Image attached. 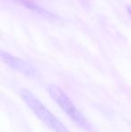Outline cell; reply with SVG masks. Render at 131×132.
Wrapping results in <instances>:
<instances>
[{"label":"cell","instance_id":"6da1fadb","mask_svg":"<svg viewBox=\"0 0 131 132\" xmlns=\"http://www.w3.org/2000/svg\"><path fill=\"white\" fill-rule=\"evenodd\" d=\"M21 96L32 112L50 129L54 132H69L67 128L54 114H52L31 91L28 89H23L21 91Z\"/></svg>","mask_w":131,"mask_h":132},{"label":"cell","instance_id":"277c9868","mask_svg":"<svg viewBox=\"0 0 131 132\" xmlns=\"http://www.w3.org/2000/svg\"><path fill=\"white\" fill-rule=\"evenodd\" d=\"M14 2H15L16 4H19V5H22L23 6H25L26 8L30 9L32 11H34L37 14H40L43 16H49V17H52V14L49 12L46 11L44 8H41L40 5H38L37 4L33 3V2L30 1V0H13Z\"/></svg>","mask_w":131,"mask_h":132},{"label":"cell","instance_id":"3957f363","mask_svg":"<svg viewBox=\"0 0 131 132\" xmlns=\"http://www.w3.org/2000/svg\"><path fill=\"white\" fill-rule=\"evenodd\" d=\"M1 57L4 62L6 63L13 69L17 70L20 73L23 74L27 77H35L38 75L36 68H34L32 65L27 63L26 61L15 57V56H13L11 54L5 52V51H1Z\"/></svg>","mask_w":131,"mask_h":132},{"label":"cell","instance_id":"7a4b0ae2","mask_svg":"<svg viewBox=\"0 0 131 132\" xmlns=\"http://www.w3.org/2000/svg\"><path fill=\"white\" fill-rule=\"evenodd\" d=\"M50 97L56 102L57 104L68 115L70 119L82 129L87 131H92V125L83 113L75 106L71 100L68 98L65 93L57 85H49L47 86Z\"/></svg>","mask_w":131,"mask_h":132},{"label":"cell","instance_id":"5b68a950","mask_svg":"<svg viewBox=\"0 0 131 132\" xmlns=\"http://www.w3.org/2000/svg\"><path fill=\"white\" fill-rule=\"evenodd\" d=\"M126 9H127V12L128 13V14H129V15L131 16V5H127Z\"/></svg>","mask_w":131,"mask_h":132}]
</instances>
